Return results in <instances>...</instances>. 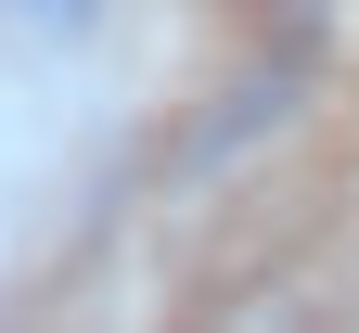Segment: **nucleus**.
Masks as SVG:
<instances>
[{
	"mask_svg": "<svg viewBox=\"0 0 359 333\" xmlns=\"http://www.w3.org/2000/svg\"><path fill=\"white\" fill-rule=\"evenodd\" d=\"M103 13H116V0H0V26H13V39H39V52H77Z\"/></svg>",
	"mask_w": 359,
	"mask_h": 333,
	"instance_id": "f257e3e1",
	"label": "nucleus"
}]
</instances>
